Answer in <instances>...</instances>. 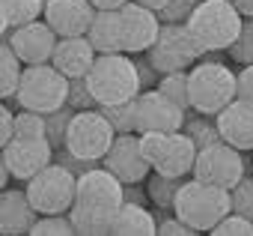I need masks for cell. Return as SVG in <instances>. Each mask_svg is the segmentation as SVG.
<instances>
[{"label":"cell","mask_w":253,"mask_h":236,"mask_svg":"<svg viewBox=\"0 0 253 236\" xmlns=\"http://www.w3.org/2000/svg\"><path fill=\"white\" fill-rule=\"evenodd\" d=\"M134 63H137V75H140V90H152V87H158V81H161V69L149 60V54L143 57V54H134Z\"/></svg>","instance_id":"8d00e7d4"},{"label":"cell","mask_w":253,"mask_h":236,"mask_svg":"<svg viewBox=\"0 0 253 236\" xmlns=\"http://www.w3.org/2000/svg\"><path fill=\"white\" fill-rule=\"evenodd\" d=\"M173 209H176V215L194 233H211L214 224L232 212V191L229 188L209 185V182L191 177L179 188V197H176V206Z\"/></svg>","instance_id":"3957f363"},{"label":"cell","mask_w":253,"mask_h":236,"mask_svg":"<svg viewBox=\"0 0 253 236\" xmlns=\"http://www.w3.org/2000/svg\"><path fill=\"white\" fill-rule=\"evenodd\" d=\"M244 24V15L229 0H203L188 18V30L206 51H229V45L238 39Z\"/></svg>","instance_id":"5b68a950"},{"label":"cell","mask_w":253,"mask_h":236,"mask_svg":"<svg viewBox=\"0 0 253 236\" xmlns=\"http://www.w3.org/2000/svg\"><path fill=\"white\" fill-rule=\"evenodd\" d=\"M15 138H48V114L21 108L15 114Z\"/></svg>","instance_id":"f1b7e54d"},{"label":"cell","mask_w":253,"mask_h":236,"mask_svg":"<svg viewBox=\"0 0 253 236\" xmlns=\"http://www.w3.org/2000/svg\"><path fill=\"white\" fill-rule=\"evenodd\" d=\"M185 132L191 135V141L197 144V150H206V147L223 141L220 126H217V117L200 114V111H188V117H185Z\"/></svg>","instance_id":"d4e9b609"},{"label":"cell","mask_w":253,"mask_h":236,"mask_svg":"<svg viewBox=\"0 0 253 236\" xmlns=\"http://www.w3.org/2000/svg\"><path fill=\"white\" fill-rule=\"evenodd\" d=\"M137 3H143V6H149V9H155V12H161L170 0H137Z\"/></svg>","instance_id":"ee69618b"},{"label":"cell","mask_w":253,"mask_h":236,"mask_svg":"<svg viewBox=\"0 0 253 236\" xmlns=\"http://www.w3.org/2000/svg\"><path fill=\"white\" fill-rule=\"evenodd\" d=\"M116 129L104 117L101 108H86V111H75L72 123H69V135H66V150H72L75 156L86 159V162H101L107 156V150L116 141Z\"/></svg>","instance_id":"ba28073f"},{"label":"cell","mask_w":253,"mask_h":236,"mask_svg":"<svg viewBox=\"0 0 253 236\" xmlns=\"http://www.w3.org/2000/svg\"><path fill=\"white\" fill-rule=\"evenodd\" d=\"M15 138V114L3 105L0 108V147H6Z\"/></svg>","instance_id":"f35d334b"},{"label":"cell","mask_w":253,"mask_h":236,"mask_svg":"<svg viewBox=\"0 0 253 236\" xmlns=\"http://www.w3.org/2000/svg\"><path fill=\"white\" fill-rule=\"evenodd\" d=\"M27 194L39 215H54V212H69L78 197V177L63 168L60 162H51L45 171H39L27 182Z\"/></svg>","instance_id":"30bf717a"},{"label":"cell","mask_w":253,"mask_h":236,"mask_svg":"<svg viewBox=\"0 0 253 236\" xmlns=\"http://www.w3.org/2000/svg\"><path fill=\"white\" fill-rule=\"evenodd\" d=\"M217 126L226 144L238 147L241 153L253 150V102L235 99L217 114Z\"/></svg>","instance_id":"ac0fdd59"},{"label":"cell","mask_w":253,"mask_h":236,"mask_svg":"<svg viewBox=\"0 0 253 236\" xmlns=\"http://www.w3.org/2000/svg\"><path fill=\"white\" fill-rule=\"evenodd\" d=\"M188 177H167V174H158L152 171L149 179H146V191H149V200L161 209H173L176 206V197H179V188L185 185Z\"/></svg>","instance_id":"484cf974"},{"label":"cell","mask_w":253,"mask_h":236,"mask_svg":"<svg viewBox=\"0 0 253 236\" xmlns=\"http://www.w3.org/2000/svg\"><path fill=\"white\" fill-rule=\"evenodd\" d=\"M247 174V162H244V153L226 141L220 144H211L206 150L197 153V162H194V174L197 179L209 182V185H217V188H235Z\"/></svg>","instance_id":"8fae6325"},{"label":"cell","mask_w":253,"mask_h":236,"mask_svg":"<svg viewBox=\"0 0 253 236\" xmlns=\"http://www.w3.org/2000/svg\"><path fill=\"white\" fill-rule=\"evenodd\" d=\"M36 221H39V209L33 206L30 194L18 188H6L0 197V230L6 236H21L30 233Z\"/></svg>","instance_id":"d6986e66"},{"label":"cell","mask_w":253,"mask_h":236,"mask_svg":"<svg viewBox=\"0 0 253 236\" xmlns=\"http://www.w3.org/2000/svg\"><path fill=\"white\" fill-rule=\"evenodd\" d=\"M214 236H253V218L241 215V212H229L226 218H220L211 230Z\"/></svg>","instance_id":"d6a6232c"},{"label":"cell","mask_w":253,"mask_h":236,"mask_svg":"<svg viewBox=\"0 0 253 236\" xmlns=\"http://www.w3.org/2000/svg\"><path fill=\"white\" fill-rule=\"evenodd\" d=\"M158 90L167 93L173 102H179L185 111H191V69H176V72H164L158 81Z\"/></svg>","instance_id":"4316f807"},{"label":"cell","mask_w":253,"mask_h":236,"mask_svg":"<svg viewBox=\"0 0 253 236\" xmlns=\"http://www.w3.org/2000/svg\"><path fill=\"white\" fill-rule=\"evenodd\" d=\"M12 102L27 111L54 114L57 108L69 105V75H63L54 63L27 66Z\"/></svg>","instance_id":"8992f818"},{"label":"cell","mask_w":253,"mask_h":236,"mask_svg":"<svg viewBox=\"0 0 253 236\" xmlns=\"http://www.w3.org/2000/svg\"><path fill=\"white\" fill-rule=\"evenodd\" d=\"M238 99L253 102V63L241 66V72H238Z\"/></svg>","instance_id":"ab89813d"},{"label":"cell","mask_w":253,"mask_h":236,"mask_svg":"<svg viewBox=\"0 0 253 236\" xmlns=\"http://www.w3.org/2000/svg\"><path fill=\"white\" fill-rule=\"evenodd\" d=\"M250 171H253V165H250Z\"/></svg>","instance_id":"f6af8a7d"},{"label":"cell","mask_w":253,"mask_h":236,"mask_svg":"<svg viewBox=\"0 0 253 236\" xmlns=\"http://www.w3.org/2000/svg\"><path fill=\"white\" fill-rule=\"evenodd\" d=\"M3 39L18 51V57L24 60V66H39V63H51L54 60V51H57V30L48 24V21H30V24H21V27H12L3 33Z\"/></svg>","instance_id":"5bb4252c"},{"label":"cell","mask_w":253,"mask_h":236,"mask_svg":"<svg viewBox=\"0 0 253 236\" xmlns=\"http://www.w3.org/2000/svg\"><path fill=\"white\" fill-rule=\"evenodd\" d=\"M185 117L188 111L173 102L167 93H161L158 87L143 90L137 96V132H179L185 129Z\"/></svg>","instance_id":"7c38bea8"},{"label":"cell","mask_w":253,"mask_h":236,"mask_svg":"<svg viewBox=\"0 0 253 236\" xmlns=\"http://www.w3.org/2000/svg\"><path fill=\"white\" fill-rule=\"evenodd\" d=\"M110 233L113 236H152V233H158V218H155V212L146 209V203L125 200L113 215Z\"/></svg>","instance_id":"44dd1931"},{"label":"cell","mask_w":253,"mask_h":236,"mask_svg":"<svg viewBox=\"0 0 253 236\" xmlns=\"http://www.w3.org/2000/svg\"><path fill=\"white\" fill-rule=\"evenodd\" d=\"M92 0H48L45 3V21L57 30V36H86L92 18H95Z\"/></svg>","instance_id":"e0dca14e"},{"label":"cell","mask_w":253,"mask_h":236,"mask_svg":"<svg viewBox=\"0 0 253 236\" xmlns=\"http://www.w3.org/2000/svg\"><path fill=\"white\" fill-rule=\"evenodd\" d=\"M95 57H98V51L92 48V42L86 36H60L51 63L69 78H86Z\"/></svg>","instance_id":"ffe728a7"},{"label":"cell","mask_w":253,"mask_h":236,"mask_svg":"<svg viewBox=\"0 0 253 236\" xmlns=\"http://www.w3.org/2000/svg\"><path fill=\"white\" fill-rule=\"evenodd\" d=\"M101 165L110 174H116L125 185H128V182H143L152 174V165L143 156L140 132H122V135H116V141L107 150V156L101 159Z\"/></svg>","instance_id":"4fadbf2b"},{"label":"cell","mask_w":253,"mask_h":236,"mask_svg":"<svg viewBox=\"0 0 253 236\" xmlns=\"http://www.w3.org/2000/svg\"><path fill=\"white\" fill-rule=\"evenodd\" d=\"M125 203V182L110 174L104 165L89 168L78 177V197L69 209L75 233L81 236H107L113 227L116 209Z\"/></svg>","instance_id":"6da1fadb"},{"label":"cell","mask_w":253,"mask_h":236,"mask_svg":"<svg viewBox=\"0 0 253 236\" xmlns=\"http://www.w3.org/2000/svg\"><path fill=\"white\" fill-rule=\"evenodd\" d=\"M238 99V75L220 63V51H206L191 69V111L217 117L229 102Z\"/></svg>","instance_id":"7a4b0ae2"},{"label":"cell","mask_w":253,"mask_h":236,"mask_svg":"<svg viewBox=\"0 0 253 236\" xmlns=\"http://www.w3.org/2000/svg\"><path fill=\"white\" fill-rule=\"evenodd\" d=\"M146 54L161 72H176L200 63L206 57V48L194 39V33L188 30V21H164L155 45Z\"/></svg>","instance_id":"9c48e42d"},{"label":"cell","mask_w":253,"mask_h":236,"mask_svg":"<svg viewBox=\"0 0 253 236\" xmlns=\"http://www.w3.org/2000/svg\"><path fill=\"white\" fill-rule=\"evenodd\" d=\"M104 111V117L113 123V129L122 132H137V99H128L122 105H98Z\"/></svg>","instance_id":"83f0119b"},{"label":"cell","mask_w":253,"mask_h":236,"mask_svg":"<svg viewBox=\"0 0 253 236\" xmlns=\"http://www.w3.org/2000/svg\"><path fill=\"white\" fill-rule=\"evenodd\" d=\"M143 156L152 165V171L167 177H191L197 162V144L185 129L179 132H143L140 135Z\"/></svg>","instance_id":"52a82bcc"},{"label":"cell","mask_w":253,"mask_h":236,"mask_svg":"<svg viewBox=\"0 0 253 236\" xmlns=\"http://www.w3.org/2000/svg\"><path fill=\"white\" fill-rule=\"evenodd\" d=\"M229 3H232L244 18H253V0H229Z\"/></svg>","instance_id":"b9f144b4"},{"label":"cell","mask_w":253,"mask_h":236,"mask_svg":"<svg viewBox=\"0 0 253 236\" xmlns=\"http://www.w3.org/2000/svg\"><path fill=\"white\" fill-rule=\"evenodd\" d=\"M54 144L48 138H12L3 147V165L12 171L15 179L30 182L39 171L54 162Z\"/></svg>","instance_id":"2e32d148"},{"label":"cell","mask_w":253,"mask_h":236,"mask_svg":"<svg viewBox=\"0 0 253 236\" xmlns=\"http://www.w3.org/2000/svg\"><path fill=\"white\" fill-rule=\"evenodd\" d=\"M232 212L253 218V174L250 177L244 174V179L232 188Z\"/></svg>","instance_id":"e575fe53"},{"label":"cell","mask_w":253,"mask_h":236,"mask_svg":"<svg viewBox=\"0 0 253 236\" xmlns=\"http://www.w3.org/2000/svg\"><path fill=\"white\" fill-rule=\"evenodd\" d=\"M24 60L18 57V51L3 39V48H0V96L12 99L18 93V84L24 78Z\"/></svg>","instance_id":"cb8c5ba5"},{"label":"cell","mask_w":253,"mask_h":236,"mask_svg":"<svg viewBox=\"0 0 253 236\" xmlns=\"http://www.w3.org/2000/svg\"><path fill=\"white\" fill-rule=\"evenodd\" d=\"M137 185L140 182H128V185H125V200H128V203H146L149 200V191H140Z\"/></svg>","instance_id":"60d3db41"},{"label":"cell","mask_w":253,"mask_h":236,"mask_svg":"<svg viewBox=\"0 0 253 236\" xmlns=\"http://www.w3.org/2000/svg\"><path fill=\"white\" fill-rule=\"evenodd\" d=\"M128 0H92V6L95 9H122Z\"/></svg>","instance_id":"7bdbcfd3"},{"label":"cell","mask_w":253,"mask_h":236,"mask_svg":"<svg viewBox=\"0 0 253 236\" xmlns=\"http://www.w3.org/2000/svg\"><path fill=\"white\" fill-rule=\"evenodd\" d=\"M86 39L92 42V48L98 54H119V51H125L119 9H98L92 24H89V30H86Z\"/></svg>","instance_id":"7402d4cb"},{"label":"cell","mask_w":253,"mask_h":236,"mask_svg":"<svg viewBox=\"0 0 253 236\" xmlns=\"http://www.w3.org/2000/svg\"><path fill=\"white\" fill-rule=\"evenodd\" d=\"M33 236H75V224L69 212H54V215H39V221L30 230Z\"/></svg>","instance_id":"f546056e"},{"label":"cell","mask_w":253,"mask_h":236,"mask_svg":"<svg viewBox=\"0 0 253 236\" xmlns=\"http://www.w3.org/2000/svg\"><path fill=\"white\" fill-rule=\"evenodd\" d=\"M229 57L235 63H241V66H250L253 63V18H244L238 39L229 45Z\"/></svg>","instance_id":"1f68e13d"},{"label":"cell","mask_w":253,"mask_h":236,"mask_svg":"<svg viewBox=\"0 0 253 236\" xmlns=\"http://www.w3.org/2000/svg\"><path fill=\"white\" fill-rule=\"evenodd\" d=\"M45 3L48 0H0V21H3V33L21 24L36 21L39 15H45Z\"/></svg>","instance_id":"603a6c76"},{"label":"cell","mask_w":253,"mask_h":236,"mask_svg":"<svg viewBox=\"0 0 253 236\" xmlns=\"http://www.w3.org/2000/svg\"><path fill=\"white\" fill-rule=\"evenodd\" d=\"M54 162H60L63 168H69L75 177H81V174H86L89 168H95L98 162H86V159H81V156H75L72 150H66V147H60L57 153H54Z\"/></svg>","instance_id":"74e56055"},{"label":"cell","mask_w":253,"mask_h":236,"mask_svg":"<svg viewBox=\"0 0 253 236\" xmlns=\"http://www.w3.org/2000/svg\"><path fill=\"white\" fill-rule=\"evenodd\" d=\"M69 105L75 111H86V108H98V99L89 90L86 78H69Z\"/></svg>","instance_id":"836d02e7"},{"label":"cell","mask_w":253,"mask_h":236,"mask_svg":"<svg viewBox=\"0 0 253 236\" xmlns=\"http://www.w3.org/2000/svg\"><path fill=\"white\" fill-rule=\"evenodd\" d=\"M72 117H75V108H72V105H63V108H57L54 114H48V141L54 144V150L66 147V135H69Z\"/></svg>","instance_id":"4dcf8cb0"},{"label":"cell","mask_w":253,"mask_h":236,"mask_svg":"<svg viewBox=\"0 0 253 236\" xmlns=\"http://www.w3.org/2000/svg\"><path fill=\"white\" fill-rule=\"evenodd\" d=\"M200 3L203 0H170V3L158 12V18L161 21H188Z\"/></svg>","instance_id":"d590c367"},{"label":"cell","mask_w":253,"mask_h":236,"mask_svg":"<svg viewBox=\"0 0 253 236\" xmlns=\"http://www.w3.org/2000/svg\"><path fill=\"white\" fill-rule=\"evenodd\" d=\"M86 81H89V90L98 99V105H122L143 93L137 63H134V57H128V51L98 54Z\"/></svg>","instance_id":"277c9868"},{"label":"cell","mask_w":253,"mask_h":236,"mask_svg":"<svg viewBox=\"0 0 253 236\" xmlns=\"http://www.w3.org/2000/svg\"><path fill=\"white\" fill-rule=\"evenodd\" d=\"M119 24H122V45L128 54H143L155 45L158 33H161V18L155 9L137 3V0H128L119 9Z\"/></svg>","instance_id":"9a60e30c"}]
</instances>
